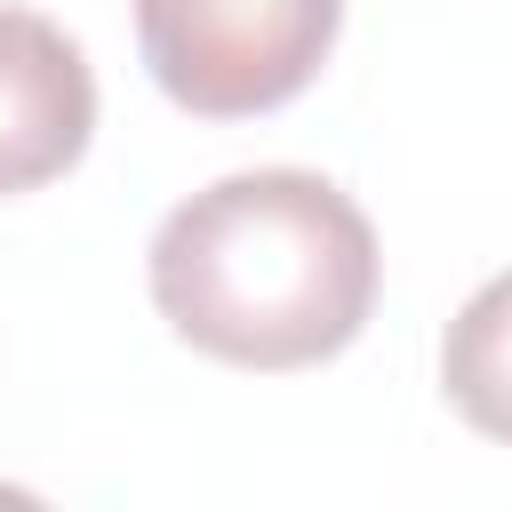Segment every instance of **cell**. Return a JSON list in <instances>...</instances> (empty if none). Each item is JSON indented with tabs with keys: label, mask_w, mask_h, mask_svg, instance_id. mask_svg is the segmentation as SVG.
<instances>
[{
	"label": "cell",
	"mask_w": 512,
	"mask_h": 512,
	"mask_svg": "<svg viewBox=\"0 0 512 512\" xmlns=\"http://www.w3.org/2000/svg\"><path fill=\"white\" fill-rule=\"evenodd\" d=\"M160 320L224 368H320L376 304V232L312 168H240L152 232Z\"/></svg>",
	"instance_id": "obj_1"
},
{
	"label": "cell",
	"mask_w": 512,
	"mask_h": 512,
	"mask_svg": "<svg viewBox=\"0 0 512 512\" xmlns=\"http://www.w3.org/2000/svg\"><path fill=\"white\" fill-rule=\"evenodd\" d=\"M336 24L344 0H136L152 80L200 120H248L304 96Z\"/></svg>",
	"instance_id": "obj_2"
},
{
	"label": "cell",
	"mask_w": 512,
	"mask_h": 512,
	"mask_svg": "<svg viewBox=\"0 0 512 512\" xmlns=\"http://www.w3.org/2000/svg\"><path fill=\"white\" fill-rule=\"evenodd\" d=\"M96 136V72L80 40L32 8H0V200L64 176Z\"/></svg>",
	"instance_id": "obj_3"
},
{
	"label": "cell",
	"mask_w": 512,
	"mask_h": 512,
	"mask_svg": "<svg viewBox=\"0 0 512 512\" xmlns=\"http://www.w3.org/2000/svg\"><path fill=\"white\" fill-rule=\"evenodd\" d=\"M440 384H448V400H456V416L472 432L512 448V272L472 288V304L448 320Z\"/></svg>",
	"instance_id": "obj_4"
}]
</instances>
